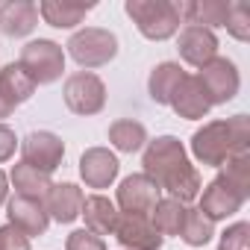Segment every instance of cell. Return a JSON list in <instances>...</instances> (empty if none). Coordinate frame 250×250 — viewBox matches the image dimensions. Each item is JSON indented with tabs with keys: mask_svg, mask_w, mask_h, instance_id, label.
I'll return each mask as SVG.
<instances>
[{
	"mask_svg": "<svg viewBox=\"0 0 250 250\" xmlns=\"http://www.w3.org/2000/svg\"><path fill=\"white\" fill-rule=\"evenodd\" d=\"M221 174H224L244 197H250V150L229 156V159L221 165Z\"/></svg>",
	"mask_w": 250,
	"mask_h": 250,
	"instance_id": "obj_27",
	"label": "cell"
},
{
	"mask_svg": "<svg viewBox=\"0 0 250 250\" xmlns=\"http://www.w3.org/2000/svg\"><path fill=\"white\" fill-rule=\"evenodd\" d=\"M109 142L115 150L121 153H136L147 145V130L142 121H133V118H118L112 127H109Z\"/></svg>",
	"mask_w": 250,
	"mask_h": 250,
	"instance_id": "obj_23",
	"label": "cell"
},
{
	"mask_svg": "<svg viewBox=\"0 0 250 250\" xmlns=\"http://www.w3.org/2000/svg\"><path fill=\"white\" fill-rule=\"evenodd\" d=\"M186 71L177 65V62H159L153 71H150V80H147V91H150V100L159 103V106H168L171 103V94L177 91V85L183 83Z\"/></svg>",
	"mask_w": 250,
	"mask_h": 250,
	"instance_id": "obj_22",
	"label": "cell"
},
{
	"mask_svg": "<svg viewBox=\"0 0 250 250\" xmlns=\"http://www.w3.org/2000/svg\"><path fill=\"white\" fill-rule=\"evenodd\" d=\"M218 250H250V224L247 221H238V224L227 227L221 232Z\"/></svg>",
	"mask_w": 250,
	"mask_h": 250,
	"instance_id": "obj_29",
	"label": "cell"
},
{
	"mask_svg": "<svg viewBox=\"0 0 250 250\" xmlns=\"http://www.w3.org/2000/svg\"><path fill=\"white\" fill-rule=\"evenodd\" d=\"M224 27L235 42H250V6L241 3V0H232L229 9H227Z\"/></svg>",
	"mask_w": 250,
	"mask_h": 250,
	"instance_id": "obj_28",
	"label": "cell"
},
{
	"mask_svg": "<svg viewBox=\"0 0 250 250\" xmlns=\"http://www.w3.org/2000/svg\"><path fill=\"white\" fill-rule=\"evenodd\" d=\"M6 215H9V224L18 227L27 238L44 235L47 227H50V218L44 212V200H33V197L15 194L12 200H6Z\"/></svg>",
	"mask_w": 250,
	"mask_h": 250,
	"instance_id": "obj_15",
	"label": "cell"
},
{
	"mask_svg": "<svg viewBox=\"0 0 250 250\" xmlns=\"http://www.w3.org/2000/svg\"><path fill=\"white\" fill-rule=\"evenodd\" d=\"M39 24V6L30 0H6L0 3V33L9 39H24Z\"/></svg>",
	"mask_w": 250,
	"mask_h": 250,
	"instance_id": "obj_18",
	"label": "cell"
},
{
	"mask_svg": "<svg viewBox=\"0 0 250 250\" xmlns=\"http://www.w3.org/2000/svg\"><path fill=\"white\" fill-rule=\"evenodd\" d=\"M83 218H85V229L88 232H94V235H112L115 232V224H118V209H115V203L109 200V197H103V194H88L85 200H83V212H80Z\"/></svg>",
	"mask_w": 250,
	"mask_h": 250,
	"instance_id": "obj_20",
	"label": "cell"
},
{
	"mask_svg": "<svg viewBox=\"0 0 250 250\" xmlns=\"http://www.w3.org/2000/svg\"><path fill=\"white\" fill-rule=\"evenodd\" d=\"M6 197H9V177L0 171V206L6 203Z\"/></svg>",
	"mask_w": 250,
	"mask_h": 250,
	"instance_id": "obj_33",
	"label": "cell"
},
{
	"mask_svg": "<svg viewBox=\"0 0 250 250\" xmlns=\"http://www.w3.org/2000/svg\"><path fill=\"white\" fill-rule=\"evenodd\" d=\"M159 186L150 180V177H145V174H130L127 180H121V186H118V206L115 209H121V215H139V218H150L153 215V209H156V203H159Z\"/></svg>",
	"mask_w": 250,
	"mask_h": 250,
	"instance_id": "obj_8",
	"label": "cell"
},
{
	"mask_svg": "<svg viewBox=\"0 0 250 250\" xmlns=\"http://www.w3.org/2000/svg\"><path fill=\"white\" fill-rule=\"evenodd\" d=\"M18 65L27 71V77L36 85H50L65 71V50H62V44H56L50 39H36L21 47Z\"/></svg>",
	"mask_w": 250,
	"mask_h": 250,
	"instance_id": "obj_5",
	"label": "cell"
},
{
	"mask_svg": "<svg viewBox=\"0 0 250 250\" xmlns=\"http://www.w3.org/2000/svg\"><path fill=\"white\" fill-rule=\"evenodd\" d=\"M65 250H106V241L88 229H74L65 241Z\"/></svg>",
	"mask_w": 250,
	"mask_h": 250,
	"instance_id": "obj_30",
	"label": "cell"
},
{
	"mask_svg": "<svg viewBox=\"0 0 250 250\" xmlns=\"http://www.w3.org/2000/svg\"><path fill=\"white\" fill-rule=\"evenodd\" d=\"M180 118H186V121H200V118H206L209 115V109H212V103H209V97H206V91H203V85H200V80L197 77H183V83L177 85V91L171 94V103H168Z\"/></svg>",
	"mask_w": 250,
	"mask_h": 250,
	"instance_id": "obj_17",
	"label": "cell"
},
{
	"mask_svg": "<svg viewBox=\"0 0 250 250\" xmlns=\"http://www.w3.org/2000/svg\"><path fill=\"white\" fill-rule=\"evenodd\" d=\"M212 235H215V224H212V221H209L200 209L188 206V212H186V224H183L180 238H183L188 247H203V244H209V241H212Z\"/></svg>",
	"mask_w": 250,
	"mask_h": 250,
	"instance_id": "obj_26",
	"label": "cell"
},
{
	"mask_svg": "<svg viewBox=\"0 0 250 250\" xmlns=\"http://www.w3.org/2000/svg\"><path fill=\"white\" fill-rule=\"evenodd\" d=\"M180 9V21H186V27H224L227 21V9L229 3L224 0H183L177 3Z\"/></svg>",
	"mask_w": 250,
	"mask_h": 250,
	"instance_id": "obj_19",
	"label": "cell"
},
{
	"mask_svg": "<svg viewBox=\"0 0 250 250\" xmlns=\"http://www.w3.org/2000/svg\"><path fill=\"white\" fill-rule=\"evenodd\" d=\"M83 188L74 186V183H53L50 191L44 194V212L50 221H59V224H71L80 218L83 212Z\"/></svg>",
	"mask_w": 250,
	"mask_h": 250,
	"instance_id": "obj_16",
	"label": "cell"
},
{
	"mask_svg": "<svg viewBox=\"0 0 250 250\" xmlns=\"http://www.w3.org/2000/svg\"><path fill=\"white\" fill-rule=\"evenodd\" d=\"M200 197V212L215 224V221H227V218H232L241 206H244V194L224 177V174H218L206 188H203V194H197Z\"/></svg>",
	"mask_w": 250,
	"mask_h": 250,
	"instance_id": "obj_9",
	"label": "cell"
},
{
	"mask_svg": "<svg viewBox=\"0 0 250 250\" xmlns=\"http://www.w3.org/2000/svg\"><path fill=\"white\" fill-rule=\"evenodd\" d=\"M91 9L94 3H68V0H44V3H39V15L44 18V24L56 30H74L77 24H83V18Z\"/></svg>",
	"mask_w": 250,
	"mask_h": 250,
	"instance_id": "obj_21",
	"label": "cell"
},
{
	"mask_svg": "<svg viewBox=\"0 0 250 250\" xmlns=\"http://www.w3.org/2000/svg\"><path fill=\"white\" fill-rule=\"evenodd\" d=\"M18 139H15V130H9L6 124H0V162H9L18 150Z\"/></svg>",
	"mask_w": 250,
	"mask_h": 250,
	"instance_id": "obj_32",
	"label": "cell"
},
{
	"mask_svg": "<svg viewBox=\"0 0 250 250\" xmlns=\"http://www.w3.org/2000/svg\"><path fill=\"white\" fill-rule=\"evenodd\" d=\"M39 85L27 77V71L18 62H9L0 68V118H9L15 106L27 103Z\"/></svg>",
	"mask_w": 250,
	"mask_h": 250,
	"instance_id": "obj_11",
	"label": "cell"
},
{
	"mask_svg": "<svg viewBox=\"0 0 250 250\" xmlns=\"http://www.w3.org/2000/svg\"><path fill=\"white\" fill-rule=\"evenodd\" d=\"M118 156L109 147H88L80 156V177L88 188H109L118 177Z\"/></svg>",
	"mask_w": 250,
	"mask_h": 250,
	"instance_id": "obj_14",
	"label": "cell"
},
{
	"mask_svg": "<svg viewBox=\"0 0 250 250\" xmlns=\"http://www.w3.org/2000/svg\"><path fill=\"white\" fill-rule=\"evenodd\" d=\"M186 212H188L186 203H180V200H174V197H159V203H156L150 221H153V227L159 229L162 238H165V235H180V232H183V224H186Z\"/></svg>",
	"mask_w": 250,
	"mask_h": 250,
	"instance_id": "obj_25",
	"label": "cell"
},
{
	"mask_svg": "<svg viewBox=\"0 0 250 250\" xmlns=\"http://www.w3.org/2000/svg\"><path fill=\"white\" fill-rule=\"evenodd\" d=\"M65 106L74 115H97L106 106V85L91 71H77L65 80Z\"/></svg>",
	"mask_w": 250,
	"mask_h": 250,
	"instance_id": "obj_6",
	"label": "cell"
},
{
	"mask_svg": "<svg viewBox=\"0 0 250 250\" xmlns=\"http://www.w3.org/2000/svg\"><path fill=\"white\" fill-rule=\"evenodd\" d=\"M0 250H33V244H30V238L18 227L3 224V227H0Z\"/></svg>",
	"mask_w": 250,
	"mask_h": 250,
	"instance_id": "obj_31",
	"label": "cell"
},
{
	"mask_svg": "<svg viewBox=\"0 0 250 250\" xmlns=\"http://www.w3.org/2000/svg\"><path fill=\"white\" fill-rule=\"evenodd\" d=\"M142 165H145V177H150L159 188H165L174 200H180L186 206L203 188L200 171L191 165V159L177 136H159V139L147 142Z\"/></svg>",
	"mask_w": 250,
	"mask_h": 250,
	"instance_id": "obj_1",
	"label": "cell"
},
{
	"mask_svg": "<svg viewBox=\"0 0 250 250\" xmlns=\"http://www.w3.org/2000/svg\"><path fill=\"white\" fill-rule=\"evenodd\" d=\"M250 150V118L232 115L227 121H209L191 136V156L200 165L221 168L229 156Z\"/></svg>",
	"mask_w": 250,
	"mask_h": 250,
	"instance_id": "obj_2",
	"label": "cell"
},
{
	"mask_svg": "<svg viewBox=\"0 0 250 250\" xmlns=\"http://www.w3.org/2000/svg\"><path fill=\"white\" fill-rule=\"evenodd\" d=\"M177 50L183 62H188L191 68H203L218 56V39L206 27H183L177 39Z\"/></svg>",
	"mask_w": 250,
	"mask_h": 250,
	"instance_id": "obj_13",
	"label": "cell"
},
{
	"mask_svg": "<svg viewBox=\"0 0 250 250\" xmlns=\"http://www.w3.org/2000/svg\"><path fill=\"white\" fill-rule=\"evenodd\" d=\"M65 47L80 68L91 71V68L109 65L118 56V36L103 27H85V30H77Z\"/></svg>",
	"mask_w": 250,
	"mask_h": 250,
	"instance_id": "obj_4",
	"label": "cell"
},
{
	"mask_svg": "<svg viewBox=\"0 0 250 250\" xmlns=\"http://www.w3.org/2000/svg\"><path fill=\"white\" fill-rule=\"evenodd\" d=\"M127 250H159L162 247V235L153 227L150 218H139V215H118L115 232H112Z\"/></svg>",
	"mask_w": 250,
	"mask_h": 250,
	"instance_id": "obj_12",
	"label": "cell"
},
{
	"mask_svg": "<svg viewBox=\"0 0 250 250\" xmlns=\"http://www.w3.org/2000/svg\"><path fill=\"white\" fill-rule=\"evenodd\" d=\"M18 147H21V156H24L21 162L33 165V168H39L44 174H53L62 165V156H65V142L56 133H50V130L30 133Z\"/></svg>",
	"mask_w": 250,
	"mask_h": 250,
	"instance_id": "obj_10",
	"label": "cell"
},
{
	"mask_svg": "<svg viewBox=\"0 0 250 250\" xmlns=\"http://www.w3.org/2000/svg\"><path fill=\"white\" fill-rule=\"evenodd\" d=\"M209 97L212 106H221V103H229L235 94H238V85H241V77H238V68L232 59L227 56H215L209 65H203L197 74H194Z\"/></svg>",
	"mask_w": 250,
	"mask_h": 250,
	"instance_id": "obj_7",
	"label": "cell"
},
{
	"mask_svg": "<svg viewBox=\"0 0 250 250\" xmlns=\"http://www.w3.org/2000/svg\"><path fill=\"white\" fill-rule=\"evenodd\" d=\"M12 186H15V194L21 197H33V200H44V194L50 191V174L27 165V162H18L12 168Z\"/></svg>",
	"mask_w": 250,
	"mask_h": 250,
	"instance_id": "obj_24",
	"label": "cell"
},
{
	"mask_svg": "<svg viewBox=\"0 0 250 250\" xmlns=\"http://www.w3.org/2000/svg\"><path fill=\"white\" fill-rule=\"evenodd\" d=\"M127 15L139 27V33L150 42H165L180 33V9L171 0H127Z\"/></svg>",
	"mask_w": 250,
	"mask_h": 250,
	"instance_id": "obj_3",
	"label": "cell"
}]
</instances>
